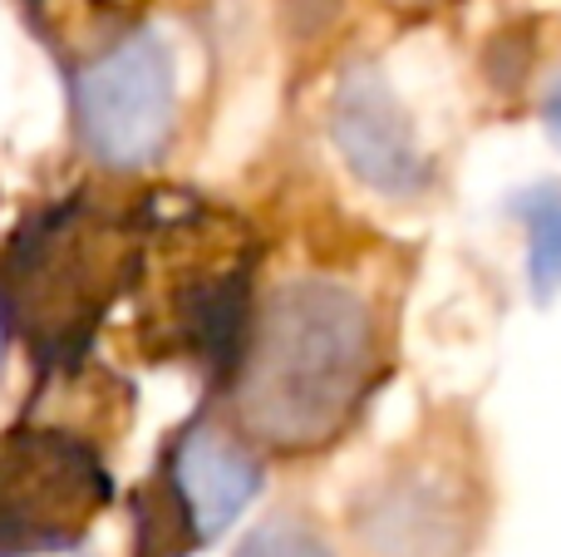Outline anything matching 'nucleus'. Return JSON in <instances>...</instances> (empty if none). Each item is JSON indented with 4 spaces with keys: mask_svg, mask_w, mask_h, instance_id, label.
<instances>
[{
    "mask_svg": "<svg viewBox=\"0 0 561 557\" xmlns=\"http://www.w3.org/2000/svg\"><path fill=\"white\" fill-rule=\"evenodd\" d=\"M507 213L517 217L527 242V286L537 302L561 296V183H527L507 197Z\"/></svg>",
    "mask_w": 561,
    "mask_h": 557,
    "instance_id": "obj_9",
    "label": "nucleus"
},
{
    "mask_svg": "<svg viewBox=\"0 0 561 557\" xmlns=\"http://www.w3.org/2000/svg\"><path fill=\"white\" fill-rule=\"evenodd\" d=\"M399 5H419V10H434V5H448V0H399Z\"/></svg>",
    "mask_w": 561,
    "mask_h": 557,
    "instance_id": "obj_14",
    "label": "nucleus"
},
{
    "mask_svg": "<svg viewBox=\"0 0 561 557\" xmlns=\"http://www.w3.org/2000/svg\"><path fill=\"white\" fill-rule=\"evenodd\" d=\"M0 557H84V548H49V553H0Z\"/></svg>",
    "mask_w": 561,
    "mask_h": 557,
    "instance_id": "obj_12",
    "label": "nucleus"
},
{
    "mask_svg": "<svg viewBox=\"0 0 561 557\" xmlns=\"http://www.w3.org/2000/svg\"><path fill=\"white\" fill-rule=\"evenodd\" d=\"M325 134L345 173L385 203H424L438 187V163L419 124L375 59H345L325 99Z\"/></svg>",
    "mask_w": 561,
    "mask_h": 557,
    "instance_id": "obj_8",
    "label": "nucleus"
},
{
    "mask_svg": "<svg viewBox=\"0 0 561 557\" xmlns=\"http://www.w3.org/2000/svg\"><path fill=\"white\" fill-rule=\"evenodd\" d=\"M114 503V469L99 440L20 414L0 434V553L84 548Z\"/></svg>",
    "mask_w": 561,
    "mask_h": 557,
    "instance_id": "obj_7",
    "label": "nucleus"
},
{
    "mask_svg": "<svg viewBox=\"0 0 561 557\" xmlns=\"http://www.w3.org/2000/svg\"><path fill=\"white\" fill-rule=\"evenodd\" d=\"M262 232L237 207L193 193H158L134 286L138 355L193 375L203 400H217L242 361L262 302Z\"/></svg>",
    "mask_w": 561,
    "mask_h": 557,
    "instance_id": "obj_3",
    "label": "nucleus"
},
{
    "mask_svg": "<svg viewBox=\"0 0 561 557\" xmlns=\"http://www.w3.org/2000/svg\"><path fill=\"white\" fill-rule=\"evenodd\" d=\"M158 187L118 173L35 203L0 242V321L35 375L94 361L108 316L134 302Z\"/></svg>",
    "mask_w": 561,
    "mask_h": 557,
    "instance_id": "obj_2",
    "label": "nucleus"
},
{
    "mask_svg": "<svg viewBox=\"0 0 561 557\" xmlns=\"http://www.w3.org/2000/svg\"><path fill=\"white\" fill-rule=\"evenodd\" d=\"M10 345H15V341H10L5 321H0V385H5V351H10Z\"/></svg>",
    "mask_w": 561,
    "mask_h": 557,
    "instance_id": "obj_13",
    "label": "nucleus"
},
{
    "mask_svg": "<svg viewBox=\"0 0 561 557\" xmlns=\"http://www.w3.org/2000/svg\"><path fill=\"white\" fill-rule=\"evenodd\" d=\"M389 375L394 326L379 296L335 272H300L262 292L217 405L266 459H320L365 424Z\"/></svg>",
    "mask_w": 561,
    "mask_h": 557,
    "instance_id": "obj_1",
    "label": "nucleus"
},
{
    "mask_svg": "<svg viewBox=\"0 0 561 557\" xmlns=\"http://www.w3.org/2000/svg\"><path fill=\"white\" fill-rule=\"evenodd\" d=\"M232 557H340V553H335V543H330V533L320 528L310 513L276 509L272 519H262L237 543Z\"/></svg>",
    "mask_w": 561,
    "mask_h": 557,
    "instance_id": "obj_10",
    "label": "nucleus"
},
{
    "mask_svg": "<svg viewBox=\"0 0 561 557\" xmlns=\"http://www.w3.org/2000/svg\"><path fill=\"white\" fill-rule=\"evenodd\" d=\"M542 124H547V134H552V144L561 148V75L552 79V89H547V99H542Z\"/></svg>",
    "mask_w": 561,
    "mask_h": 557,
    "instance_id": "obj_11",
    "label": "nucleus"
},
{
    "mask_svg": "<svg viewBox=\"0 0 561 557\" xmlns=\"http://www.w3.org/2000/svg\"><path fill=\"white\" fill-rule=\"evenodd\" d=\"M65 65V104L75 148L99 173L138 178L178 144L183 75L178 45L148 15L99 10L69 39L49 35Z\"/></svg>",
    "mask_w": 561,
    "mask_h": 557,
    "instance_id": "obj_4",
    "label": "nucleus"
},
{
    "mask_svg": "<svg viewBox=\"0 0 561 557\" xmlns=\"http://www.w3.org/2000/svg\"><path fill=\"white\" fill-rule=\"evenodd\" d=\"M266 489V454L217 400H203L168 440L134 493V557L213 548Z\"/></svg>",
    "mask_w": 561,
    "mask_h": 557,
    "instance_id": "obj_5",
    "label": "nucleus"
},
{
    "mask_svg": "<svg viewBox=\"0 0 561 557\" xmlns=\"http://www.w3.org/2000/svg\"><path fill=\"white\" fill-rule=\"evenodd\" d=\"M483 528V484L454 434H414L345 499L355 557H468Z\"/></svg>",
    "mask_w": 561,
    "mask_h": 557,
    "instance_id": "obj_6",
    "label": "nucleus"
}]
</instances>
